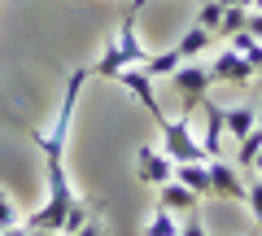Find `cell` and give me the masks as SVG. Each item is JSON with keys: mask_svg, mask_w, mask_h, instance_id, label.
Here are the masks:
<instances>
[{"mask_svg": "<svg viewBox=\"0 0 262 236\" xmlns=\"http://www.w3.org/2000/svg\"><path fill=\"white\" fill-rule=\"evenodd\" d=\"M0 236H27V223H13V227H5Z\"/></svg>", "mask_w": 262, "mask_h": 236, "instance_id": "cell-25", "label": "cell"}, {"mask_svg": "<svg viewBox=\"0 0 262 236\" xmlns=\"http://www.w3.org/2000/svg\"><path fill=\"white\" fill-rule=\"evenodd\" d=\"M158 206L170 210V214H188V210H196V197L179 180H166V184H158Z\"/></svg>", "mask_w": 262, "mask_h": 236, "instance_id": "cell-11", "label": "cell"}, {"mask_svg": "<svg viewBox=\"0 0 262 236\" xmlns=\"http://www.w3.org/2000/svg\"><path fill=\"white\" fill-rule=\"evenodd\" d=\"M206 166H210V188H214V197H223V201H241V206H245V180H241V170H236L232 162L223 158V153L206 158Z\"/></svg>", "mask_w": 262, "mask_h": 236, "instance_id": "cell-6", "label": "cell"}, {"mask_svg": "<svg viewBox=\"0 0 262 236\" xmlns=\"http://www.w3.org/2000/svg\"><path fill=\"white\" fill-rule=\"evenodd\" d=\"M114 79H118V83H122L131 96H136V101L144 105V110L153 114V118L162 114V105H158V92H153V75H144V66H127V70H118Z\"/></svg>", "mask_w": 262, "mask_h": 236, "instance_id": "cell-8", "label": "cell"}, {"mask_svg": "<svg viewBox=\"0 0 262 236\" xmlns=\"http://www.w3.org/2000/svg\"><path fill=\"white\" fill-rule=\"evenodd\" d=\"M88 83V70H75L66 79V92H61V105H57V118L48 132H27L31 144L44 153V170H48V201L27 219V227H44V232H61L66 227V214L75 206L79 192L70 188V175H66V140H70V127H75V110H79V92Z\"/></svg>", "mask_w": 262, "mask_h": 236, "instance_id": "cell-1", "label": "cell"}, {"mask_svg": "<svg viewBox=\"0 0 262 236\" xmlns=\"http://www.w3.org/2000/svg\"><path fill=\"white\" fill-rule=\"evenodd\" d=\"M219 22H223V5H219V0H206V5L196 9V27H206L210 35H214V31H219Z\"/></svg>", "mask_w": 262, "mask_h": 236, "instance_id": "cell-18", "label": "cell"}, {"mask_svg": "<svg viewBox=\"0 0 262 236\" xmlns=\"http://www.w3.org/2000/svg\"><path fill=\"white\" fill-rule=\"evenodd\" d=\"M249 236H253V232H249Z\"/></svg>", "mask_w": 262, "mask_h": 236, "instance_id": "cell-33", "label": "cell"}, {"mask_svg": "<svg viewBox=\"0 0 262 236\" xmlns=\"http://www.w3.org/2000/svg\"><path fill=\"white\" fill-rule=\"evenodd\" d=\"M136 180L149 184V188H158V184L175 180V162L162 149H153V144H140V149H136Z\"/></svg>", "mask_w": 262, "mask_h": 236, "instance_id": "cell-7", "label": "cell"}, {"mask_svg": "<svg viewBox=\"0 0 262 236\" xmlns=\"http://www.w3.org/2000/svg\"><path fill=\"white\" fill-rule=\"evenodd\" d=\"M175 180L184 184V188H192V197H214V188H210V166L206 162H175Z\"/></svg>", "mask_w": 262, "mask_h": 236, "instance_id": "cell-9", "label": "cell"}, {"mask_svg": "<svg viewBox=\"0 0 262 236\" xmlns=\"http://www.w3.org/2000/svg\"><path fill=\"white\" fill-rule=\"evenodd\" d=\"M227 44H232V48H236V53L245 57V61H249L253 70H262V44H258L253 35H245V31H241V35H232Z\"/></svg>", "mask_w": 262, "mask_h": 236, "instance_id": "cell-17", "label": "cell"}, {"mask_svg": "<svg viewBox=\"0 0 262 236\" xmlns=\"http://www.w3.org/2000/svg\"><path fill=\"white\" fill-rule=\"evenodd\" d=\"M241 9H253V0H241Z\"/></svg>", "mask_w": 262, "mask_h": 236, "instance_id": "cell-29", "label": "cell"}, {"mask_svg": "<svg viewBox=\"0 0 262 236\" xmlns=\"http://www.w3.org/2000/svg\"><path fill=\"white\" fill-rule=\"evenodd\" d=\"M210 75H214V83H232V88H249L253 79H258V70L245 61L241 53H236L232 44L227 48H219V57H214V66H210Z\"/></svg>", "mask_w": 262, "mask_h": 236, "instance_id": "cell-5", "label": "cell"}, {"mask_svg": "<svg viewBox=\"0 0 262 236\" xmlns=\"http://www.w3.org/2000/svg\"><path fill=\"white\" fill-rule=\"evenodd\" d=\"M258 127H262V110H258Z\"/></svg>", "mask_w": 262, "mask_h": 236, "instance_id": "cell-31", "label": "cell"}, {"mask_svg": "<svg viewBox=\"0 0 262 236\" xmlns=\"http://www.w3.org/2000/svg\"><path fill=\"white\" fill-rule=\"evenodd\" d=\"M179 66H184V57H179L175 48H166V53H149V57H144V75H153V79L175 75Z\"/></svg>", "mask_w": 262, "mask_h": 236, "instance_id": "cell-13", "label": "cell"}, {"mask_svg": "<svg viewBox=\"0 0 262 236\" xmlns=\"http://www.w3.org/2000/svg\"><path fill=\"white\" fill-rule=\"evenodd\" d=\"M249 170H253V175H262V153H258V158H253V166H249Z\"/></svg>", "mask_w": 262, "mask_h": 236, "instance_id": "cell-27", "label": "cell"}, {"mask_svg": "<svg viewBox=\"0 0 262 236\" xmlns=\"http://www.w3.org/2000/svg\"><path fill=\"white\" fill-rule=\"evenodd\" d=\"M144 236H179V214H170V210H153V219L144 223Z\"/></svg>", "mask_w": 262, "mask_h": 236, "instance_id": "cell-15", "label": "cell"}, {"mask_svg": "<svg viewBox=\"0 0 262 236\" xmlns=\"http://www.w3.org/2000/svg\"><path fill=\"white\" fill-rule=\"evenodd\" d=\"M136 18H140V5L131 0V9L122 13V27H118V35L105 44V53H101V61H96L88 75H96V79H114L118 70H127V66H144V57H149V48L140 44V35H136Z\"/></svg>", "mask_w": 262, "mask_h": 236, "instance_id": "cell-2", "label": "cell"}, {"mask_svg": "<svg viewBox=\"0 0 262 236\" xmlns=\"http://www.w3.org/2000/svg\"><path fill=\"white\" fill-rule=\"evenodd\" d=\"M245 35H253L262 44V13L258 9H249V18H245Z\"/></svg>", "mask_w": 262, "mask_h": 236, "instance_id": "cell-24", "label": "cell"}, {"mask_svg": "<svg viewBox=\"0 0 262 236\" xmlns=\"http://www.w3.org/2000/svg\"><path fill=\"white\" fill-rule=\"evenodd\" d=\"M179 236H206V223H201L196 210H188V214L179 219Z\"/></svg>", "mask_w": 262, "mask_h": 236, "instance_id": "cell-21", "label": "cell"}, {"mask_svg": "<svg viewBox=\"0 0 262 236\" xmlns=\"http://www.w3.org/2000/svg\"><path fill=\"white\" fill-rule=\"evenodd\" d=\"M27 236H57V232H44V227H27Z\"/></svg>", "mask_w": 262, "mask_h": 236, "instance_id": "cell-26", "label": "cell"}, {"mask_svg": "<svg viewBox=\"0 0 262 236\" xmlns=\"http://www.w3.org/2000/svg\"><path fill=\"white\" fill-rule=\"evenodd\" d=\"M75 236H110V227H105V219H88Z\"/></svg>", "mask_w": 262, "mask_h": 236, "instance_id": "cell-23", "label": "cell"}, {"mask_svg": "<svg viewBox=\"0 0 262 236\" xmlns=\"http://www.w3.org/2000/svg\"><path fill=\"white\" fill-rule=\"evenodd\" d=\"M210 44H214V35H210V31H206V27H196V22H192V27H188V31H184V35H179V39H175V53H179V57H184V61H196V57L206 53V48H210Z\"/></svg>", "mask_w": 262, "mask_h": 236, "instance_id": "cell-12", "label": "cell"}, {"mask_svg": "<svg viewBox=\"0 0 262 236\" xmlns=\"http://www.w3.org/2000/svg\"><path fill=\"white\" fill-rule=\"evenodd\" d=\"M253 9H258V13H262V0H253Z\"/></svg>", "mask_w": 262, "mask_h": 236, "instance_id": "cell-30", "label": "cell"}, {"mask_svg": "<svg viewBox=\"0 0 262 236\" xmlns=\"http://www.w3.org/2000/svg\"><path fill=\"white\" fill-rule=\"evenodd\" d=\"M88 219H92V206H88L83 197H75V206H70V214H66V227H61V232H70V236H75L79 227L88 223Z\"/></svg>", "mask_w": 262, "mask_h": 236, "instance_id": "cell-19", "label": "cell"}, {"mask_svg": "<svg viewBox=\"0 0 262 236\" xmlns=\"http://www.w3.org/2000/svg\"><path fill=\"white\" fill-rule=\"evenodd\" d=\"M13 223H18V206L9 201V192H0V232L13 227Z\"/></svg>", "mask_w": 262, "mask_h": 236, "instance_id": "cell-22", "label": "cell"}, {"mask_svg": "<svg viewBox=\"0 0 262 236\" xmlns=\"http://www.w3.org/2000/svg\"><path fill=\"white\" fill-rule=\"evenodd\" d=\"M170 88L179 92V105H184V114L192 118V110H201V101L210 96V83H214V75H210V66H201V61H184V66L175 70V75H166Z\"/></svg>", "mask_w": 262, "mask_h": 236, "instance_id": "cell-4", "label": "cell"}, {"mask_svg": "<svg viewBox=\"0 0 262 236\" xmlns=\"http://www.w3.org/2000/svg\"><path fill=\"white\" fill-rule=\"evenodd\" d=\"M245 206H249L253 223H262V175H253V180L245 184Z\"/></svg>", "mask_w": 262, "mask_h": 236, "instance_id": "cell-20", "label": "cell"}, {"mask_svg": "<svg viewBox=\"0 0 262 236\" xmlns=\"http://www.w3.org/2000/svg\"><path fill=\"white\" fill-rule=\"evenodd\" d=\"M153 123H158V132H162V153H166L170 162H206V149H201V140L192 136V118H188V114H179V118L158 114Z\"/></svg>", "mask_w": 262, "mask_h": 236, "instance_id": "cell-3", "label": "cell"}, {"mask_svg": "<svg viewBox=\"0 0 262 236\" xmlns=\"http://www.w3.org/2000/svg\"><path fill=\"white\" fill-rule=\"evenodd\" d=\"M253 127H258V110H253L249 101H241V105H232V110H223V132L232 136L236 144H241Z\"/></svg>", "mask_w": 262, "mask_h": 236, "instance_id": "cell-10", "label": "cell"}, {"mask_svg": "<svg viewBox=\"0 0 262 236\" xmlns=\"http://www.w3.org/2000/svg\"><path fill=\"white\" fill-rule=\"evenodd\" d=\"M219 5H223V9H227V5H241V0H219Z\"/></svg>", "mask_w": 262, "mask_h": 236, "instance_id": "cell-28", "label": "cell"}, {"mask_svg": "<svg viewBox=\"0 0 262 236\" xmlns=\"http://www.w3.org/2000/svg\"><path fill=\"white\" fill-rule=\"evenodd\" d=\"M258 153H262V127H253V132L245 136L241 144H236V166H245V170H249Z\"/></svg>", "mask_w": 262, "mask_h": 236, "instance_id": "cell-16", "label": "cell"}, {"mask_svg": "<svg viewBox=\"0 0 262 236\" xmlns=\"http://www.w3.org/2000/svg\"><path fill=\"white\" fill-rule=\"evenodd\" d=\"M118 5H122V0H118Z\"/></svg>", "mask_w": 262, "mask_h": 236, "instance_id": "cell-32", "label": "cell"}, {"mask_svg": "<svg viewBox=\"0 0 262 236\" xmlns=\"http://www.w3.org/2000/svg\"><path fill=\"white\" fill-rule=\"evenodd\" d=\"M245 18H249V9H241V5H227V9H223V22H219L214 35L227 44L232 35H241V31H245Z\"/></svg>", "mask_w": 262, "mask_h": 236, "instance_id": "cell-14", "label": "cell"}]
</instances>
